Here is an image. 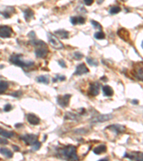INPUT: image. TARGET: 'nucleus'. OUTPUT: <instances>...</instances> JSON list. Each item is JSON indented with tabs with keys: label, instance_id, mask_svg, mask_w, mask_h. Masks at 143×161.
<instances>
[{
	"label": "nucleus",
	"instance_id": "4468645a",
	"mask_svg": "<svg viewBox=\"0 0 143 161\" xmlns=\"http://www.w3.org/2000/svg\"><path fill=\"white\" fill-rule=\"evenodd\" d=\"M89 72V69L87 67V66L85 65L84 63L82 64L79 65L78 66L76 67V71L74 72V75H82L84 74H86Z\"/></svg>",
	"mask_w": 143,
	"mask_h": 161
},
{
	"label": "nucleus",
	"instance_id": "0eeeda50",
	"mask_svg": "<svg viewBox=\"0 0 143 161\" xmlns=\"http://www.w3.org/2000/svg\"><path fill=\"white\" fill-rule=\"evenodd\" d=\"M135 77L140 81L143 82V64L138 63L135 66L134 68Z\"/></svg>",
	"mask_w": 143,
	"mask_h": 161
},
{
	"label": "nucleus",
	"instance_id": "37998d69",
	"mask_svg": "<svg viewBox=\"0 0 143 161\" xmlns=\"http://www.w3.org/2000/svg\"><path fill=\"white\" fill-rule=\"evenodd\" d=\"M121 1H127V0H121Z\"/></svg>",
	"mask_w": 143,
	"mask_h": 161
},
{
	"label": "nucleus",
	"instance_id": "20e7f679",
	"mask_svg": "<svg viewBox=\"0 0 143 161\" xmlns=\"http://www.w3.org/2000/svg\"><path fill=\"white\" fill-rule=\"evenodd\" d=\"M48 40H49V43H50L51 45H52L54 49H62L64 48L63 44L59 40V39L56 37V35L49 33L48 34Z\"/></svg>",
	"mask_w": 143,
	"mask_h": 161
},
{
	"label": "nucleus",
	"instance_id": "79ce46f5",
	"mask_svg": "<svg viewBox=\"0 0 143 161\" xmlns=\"http://www.w3.org/2000/svg\"><path fill=\"white\" fill-rule=\"evenodd\" d=\"M142 49H143V41H142Z\"/></svg>",
	"mask_w": 143,
	"mask_h": 161
},
{
	"label": "nucleus",
	"instance_id": "f257e3e1",
	"mask_svg": "<svg viewBox=\"0 0 143 161\" xmlns=\"http://www.w3.org/2000/svg\"><path fill=\"white\" fill-rule=\"evenodd\" d=\"M31 44L36 47L35 55L39 58H44L49 52V49L46 43L39 40H32Z\"/></svg>",
	"mask_w": 143,
	"mask_h": 161
},
{
	"label": "nucleus",
	"instance_id": "b1692460",
	"mask_svg": "<svg viewBox=\"0 0 143 161\" xmlns=\"http://www.w3.org/2000/svg\"><path fill=\"white\" fill-rule=\"evenodd\" d=\"M37 82L40 83H43V84H48L49 83V77L46 75H42L39 76L38 77L36 78Z\"/></svg>",
	"mask_w": 143,
	"mask_h": 161
},
{
	"label": "nucleus",
	"instance_id": "cd10ccee",
	"mask_svg": "<svg viewBox=\"0 0 143 161\" xmlns=\"http://www.w3.org/2000/svg\"><path fill=\"white\" fill-rule=\"evenodd\" d=\"M65 119H69V120H75L77 119V116L75 114L71 113V112H67L65 115Z\"/></svg>",
	"mask_w": 143,
	"mask_h": 161
},
{
	"label": "nucleus",
	"instance_id": "412c9836",
	"mask_svg": "<svg viewBox=\"0 0 143 161\" xmlns=\"http://www.w3.org/2000/svg\"><path fill=\"white\" fill-rule=\"evenodd\" d=\"M106 151H107V147L106 145H99V146H97V148H95L94 150H93V152H94V153L95 155L102 154V153H105V152Z\"/></svg>",
	"mask_w": 143,
	"mask_h": 161
},
{
	"label": "nucleus",
	"instance_id": "f3484780",
	"mask_svg": "<svg viewBox=\"0 0 143 161\" xmlns=\"http://www.w3.org/2000/svg\"><path fill=\"white\" fill-rule=\"evenodd\" d=\"M70 21L73 25H76L77 24H85L86 20L82 17H71Z\"/></svg>",
	"mask_w": 143,
	"mask_h": 161
},
{
	"label": "nucleus",
	"instance_id": "2eb2a0df",
	"mask_svg": "<svg viewBox=\"0 0 143 161\" xmlns=\"http://www.w3.org/2000/svg\"><path fill=\"white\" fill-rule=\"evenodd\" d=\"M27 120L28 123L33 125H37L40 123V119L35 114H28L27 115Z\"/></svg>",
	"mask_w": 143,
	"mask_h": 161
},
{
	"label": "nucleus",
	"instance_id": "7c9ffc66",
	"mask_svg": "<svg viewBox=\"0 0 143 161\" xmlns=\"http://www.w3.org/2000/svg\"><path fill=\"white\" fill-rule=\"evenodd\" d=\"M40 147H41V143H40V142H37V143H35V145H32V151H37V150H39L40 148Z\"/></svg>",
	"mask_w": 143,
	"mask_h": 161
},
{
	"label": "nucleus",
	"instance_id": "9d476101",
	"mask_svg": "<svg viewBox=\"0 0 143 161\" xmlns=\"http://www.w3.org/2000/svg\"><path fill=\"white\" fill-rule=\"evenodd\" d=\"M70 95H65L63 96H59L57 98V103L62 108H65L69 105V100H70Z\"/></svg>",
	"mask_w": 143,
	"mask_h": 161
},
{
	"label": "nucleus",
	"instance_id": "9b49d317",
	"mask_svg": "<svg viewBox=\"0 0 143 161\" xmlns=\"http://www.w3.org/2000/svg\"><path fill=\"white\" fill-rule=\"evenodd\" d=\"M99 89H100V85L97 83H93L90 84L89 88V94L92 97L98 95L99 93Z\"/></svg>",
	"mask_w": 143,
	"mask_h": 161
},
{
	"label": "nucleus",
	"instance_id": "72a5a7b5",
	"mask_svg": "<svg viewBox=\"0 0 143 161\" xmlns=\"http://www.w3.org/2000/svg\"><path fill=\"white\" fill-rule=\"evenodd\" d=\"M84 2H85V4H86V5L90 6L93 4L94 0H84Z\"/></svg>",
	"mask_w": 143,
	"mask_h": 161
},
{
	"label": "nucleus",
	"instance_id": "dca6fc26",
	"mask_svg": "<svg viewBox=\"0 0 143 161\" xmlns=\"http://www.w3.org/2000/svg\"><path fill=\"white\" fill-rule=\"evenodd\" d=\"M54 34L56 36H57L60 39H67L69 37V32L66 30H64V29H59V30H57Z\"/></svg>",
	"mask_w": 143,
	"mask_h": 161
},
{
	"label": "nucleus",
	"instance_id": "2f4dec72",
	"mask_svg": "<svg viewBox=\"0 0 143 161\" xmlns=\"http://www.w3.org/2000/svg\"><path fill=\"white\" fill-rule=\"evenodd\" d=\"M83 56H84V55H82V54L80 52H75V53L74 54V57H75L76 60H81V59L83 57Z\"/></svg>",
	"mask_w": 143,
	"mask_h": 161
},
{
	"label": "nucleus",
	"instance_id": "a19ab883",
	"mask_svg": "<svg viewBox=\"0 0 143 161\" xmlns=\"http://www.w3.org/2000/svg\"><path fill=\"white\" fill-rule=\"evenodd\" d=\"M103 1H104V0H98V1H97V3H98V4H102Z\"/></svg>",
	"mask_w": 143,
	"mask_h": 161
},
{
	"label": "nucleus",
	"instance_id": "1a4fd4ad",
	"mask_svg": "<svg viewBox=\"0 0 143 161\" xmlns=\"http://www.w3.org/2000/svg\"><path fill=\"white\" fill-rule=\"evenodd\" d=\"M124 157L127 158L130 160L143 161V153H140V152H132V153H126Z\"/></svg>",
	"mask_w": 143,
	"mask_h": 161
},
{
	"label": "nucleus",
	"instance_id": "f8f14e48",
	"mask_svg": "<svg viewBox=\"0 0 143 161\" xmlns=\"http://www.w3.org/2000/svg\"><path fill=\"white\" fill-rule=\"evenodd\" d=\"M112 118V115L111 114L99 115L93 118L92 122L93 123H104V122L109 121Z\"/></svg>",
	"mask_w": 143,
	"mask_h": 161
},
{
	"label": "nucleus",
	"instance_id": "7ed1b4c3",
	"mask_svg": "<svg viewBox=\"0 0 143 161\" xmlns=\"http://www.w3.org/2000/svg\"><path fill=\"white\" fill-rule=\"evenodd\" d=\"M22 55H19V54H16V55H13L9 58V62L12 64L21 67H29L34 65L33 61H24L22 60Z\"/></svg>",
	"mask_w": 143,
	"mask_h": 161
},
{
	"label": "nucleus",
	"instance_id": "a211bd4d",
	"mask_svg": "<svg viewBox=\"0 0 143 161\" xmlns=\"http://www.w3.org/2000/svg\"><path fill=\"white\" fill-rule=\"evenodd\" d=\"M0 135L4 137H6V138H12L15 135V133L12 132V131L6 130L3 129V128L0 127Z\"/></svg>",
	"mask_w": 143,
	"mask_h": 161
},
{
	"label": "nucleus",
	"instance_id": "f03ea898",
	"mask_svg": "<svg viewBox=\"0 0 143 161\" xmlns=\"http://www.w3.org/2000/svg\"><path fill=\"white\" fill-rule=\"evenodd\" d=\"M60 155L64 159L69 160H78L77 155V148L74 145H67L63 149L60 150Z\"/></svg>",
	"mask_w": 143,
	"mask_h": 161
},
{
	"label": "nucleus",
	"instance_id": "bb28decb",
	"mask_svg": "<svg viewBox=\"0 0 143 161\" xmlns=\"http://www.w3.org/2000/svg\"><path fill=\"white\" fill-rule=\"evenodd\" d=\"M94 37L97 39V40H103L105 37V35L102 32H96L94 34Z\"/></svg>",
	"mask_w": 143,
	"mask_h": 161
},
{
	"label": "nucleus",
	"instance_id": "5701e85b",
	"mask_svg": "<svg viewBox=\"0 0 143 161\" xmlns=\"http://www.w3.org/2000/svg\"><path fill=\"white\" fill-rule=\"evenodd\" d=\"M24 17H25V19L27 20V22H29V20L32 19L34 17V12L30 9H27L26 10H24Z\"/></svg>",
	"mask_w": 143,
	"mask_h": 161
},
{
	"label": "nucleus",
	"instance_id": "6e6552de",
	"mask_svg": "<svg viewBox=\"0 0 143 161\" xmlns=\"http://www.w3.org/2000/svg\"><path fill=\"white\" fill-rule=\"evenodd\" d=\"M107 130H110L112 133H115L116 135L124 133L126 131V128L124 125H109L107 128Z\"/></svg>",
	"mask_w": 143,
	"mask_h": 161
},
{
	"label": "nucleus",
	"instance_id": "a878e982",
	"mask_svg": "<svg viewBox=\"0 0 143 161\" xmlns=\"http://www.w3.org/2000/svg\"><path fill=\"white\" fill-rule=\"evenodd\" d=\"M87 62L90 65L92 66H97L98 65V62L97 60H94V59L91 58V57H87Z\"/></svg>",
	"mask_w": 143,
	"mask_h": 161
},
{
	"label": "nucleus",
	"instance_id": "ddd939ff",
	"mask_svg": "<svg viewBox=\"0 0 143 161\" xmlns=\"http://www.w3.org/2000/svg\"><path fill=\"white\" fill-rule=\"evenodd\" d=\"M117 35L122 40L125 42H129L130 40V32L125 28H120L117 31Z\"/></svg>",
	"mask_w": 143,
	"mask_h": 161
},
{
	"label": "nucleus",
	"instance_id": "c756f323",
	"mask_svg": "<svg viewBox=\"0 0 143 161\" xmlns=\"http://www.w3.org/2000/svg\"><path fill=\"white\" fill-rule=\"evenodd\" d=\"M65 79H66V77H65V76L57 75H56L55 78L53 79V82L54 83V82H56L57 80H60V81H64V80H65Z\"/></svg>",
	"mask_w": 143,
	"mask_h": 161
},
{
	"label": "nucleus",
	"instance_id": "39448f33",
	"mask_svg": "<svg viewBox=\"0 0 143 161\" xmlns=\"http://www.w3.org/2000/svg\"><path fill=\"white\" fill-rule=\"evenodd\" d=\"M20 139L22 140L27 145H33L38 142L37 135L34 134H27L20 137Z\"/></svg>",
	"mask_w": 143,
	"mask_h": 161
},
{
	"label": "nucleus",
	"instance_id": "423d86ee",
	"mask_svg": "<svg viewBox=\"0 0 143 161\" xmlns=\"http://www.w3.org/2000/svg\"><path fill=\"white\" fill-rule=\"evenodd\" d=\"M12 29L7 25H0V37L8 38L12 35Z\"/></svg>",
	"mask_w": 143,
	"mask_h": 161
},
{
	"label": "nucleus",
	"instance_id": "aec40b11",
	"mask_svg": "<svg viewBox=\"0 0 143 161\" xmlns=\"http://www.w3.org/2000/svg\"><path fill=\"white\" fill-rule=\"evenodd\" d=\"M102 91H103L104 95L107 97H111L114 94L112 88L109 85H105L102 87Z\"/></svg>",
	"mask_w": 143,
	"mask_h": 161
},
{
	"label": "nucleus",
	"instance_id": "6ab92c4d",
	"mask_svg": "<svg viewBox=\"0 0 143 161\" xmlns=\"http://www.w3.org/2000/svg\"><path fill=\"white\" fill-rule=\"evenodd\" d=\"M0 153L7 158H12L13 157V153L8 148H0Z\"/></svg>",
	"mask_w": 143,
	"mask_h": 161
},
{
	"label": "nucleus",
	"instance_id": "393cba45",
	"mask_svg": "<svg viewBox=\"0 0 143 161\" xmlns=\"http://www.w3.org/2000/svg\"><path fill=\"white\" fill-rule=\"evenodd\" d=\"M120 11H121L120 7H117V6H114V7H112L110 10V14H111V15H116V14L119 13Z\"/></svg>",
	"mask_w": 143,
	"mask_h": 161
},
{
	"label": "nucleus",
	"instance_id": "e433bc0d",
	"mask_svg": "<svg viewBox=\"0 0 143 161\" xmlns=\"http://www.w3.org/2000/svg\"><path fill=\"white\" fill-rule=\"evenodd\" d=\"M59 65H60L62 67H66V64H65L64 60H60V61H59Z\"/></svg>",
	"mask_w": 143,
	"mask_h": 161
},
{
	"label": "nucleus",
	"instance_id": "4c0bfd02",
	"mask_svg": "<svg viewBox=\"0 0 143 161\" xmlns=\"http://www.w3.org/2000/svg\"><path fill=\"white\" fill-rule=\"evenodd\" d=\"M13 148H14V150H15V151H19V148L17 146H15V145H13Z\"/></svg>",
	"mask_w": 143,
	"mask_h": 161
},
{
	"label": "nucleus",
	"instance_id": "4be33fe9",
	"mask_svg": "<svg viewBox=\"0 0 143 161\" xmlns=\"http://www.w3.org/2000/svg\"><path fill=\"white\" fill-rule=\"evenodd\" d=\"M9 87V83L4 80H0V95L3 94Z\"/></svg>",
	"mask_w": 143,
	"mask_h": 161
},
{
	"label": "nucleus",
	"instance_id": "c85d7f7f",
	"mask_svg": "<svg viewBox=\"0 0 143 161\" xmlns=\"http://www.w3.org/2000/svg\"><path fill=\"white\" fill-rule=\"evenodd\" d=\"M91 23L93 25V27H94L95 29H102V26H101V24L97 22L94 21V20H92Z\"/></svg>",
	"mask_w": 143,
	"mask_h": 161
},
{
	"label": "nucleus",
	"instance_id": "f704fd0d",
	"mask_svg": "<svg viewBox=\"0 0 143 161\" xmlns=\"http://www.w3.org/2000/svg\"><path fill=\"white\" fill-rule=\"evenodd\" d=\"M7 143H8V141H7L6 139L1 138V137H0V144H1V145H7Z\"/></svg>",
	"mask_w": 143,
	"mask_h": 161
},
{
	"label": "nucleus",
	"instance_id": "c9c22d12",
	"mask_svg": "<svg viewBox=\"0 0 143 161\" xmlns=\"http://www.w3.org/2000/svg\"><path fill=\"white\" fill-rule=\"evenodd\" d=\"M21 95H22V92H20V91H18V92H15V93L12 94V96H13V97H19Z\"/></svg>",
	"mask_w": 143,
	"mask_h": 161
},
{
	"label": "nucleus",
	"instance_id": "473e14b6",
	"mask_svg": "<svg viewBox=\"0 0 143 161\" xmlns=\"http://www.w3.org/2000/svg\"><path fill=\"white\" fill-rule=\"evenodd\" d=\"M12 109V107L10 104H7L4 105V111H5V112H9V111H10Z\"/></svg>",
	"mask_w": 143,
	"mask_h": 161
},
{
	"label": "nucleus",
	"instance_id": "ea45409f",
	"mask_svg": "<svg viewBox=\"0 0 143 161\" xmlns=\"http://www.w3.org/2000/svg\"><path fill=\"white\" fill-rule=\"evenodd\" d=\"M22 125V124H16V125H15V127H16V128H19V127H21Z\"/></svg>",
	"mask_w": 143,
	"mask_h": 161
},
{
	"label": "nucleus",
	"instance_id": "58836bf2",
	"mask_svg": "<svg viewBox=\"0 0 143 161\" xmlns=\"http://www.w3.org/2000/svg\"><path fill=\"white\" fill-rule=\"evenodd\" d=\"M132 103H133V104L137 105L138 103H139V101H138V100H133V101H132Z\"/></svg>",
	"mask_w": 143,
	"mask_h": 161
}]
</instances>
